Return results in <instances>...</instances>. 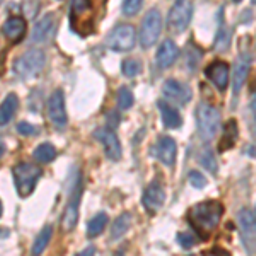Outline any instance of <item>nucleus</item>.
<instances>
[{
	"mask_svg": "<svg viewBox=\"0 0 256 256\" xmlns=\"http://www.w3.org/2000/svg\"><path fill=\"white\" fill-rule=\"evenodd\" d=\"M222 214H224L222 204H218L216 200H208L204 202V204L195 205V207L190 210L188 220L190 224L195 227L198 236L202 239H207L217 229L218 224H220Z\"/></svg>",
	"mask_w": 256,
	"mask_h": 256,
	"instance_id": "f257e3e1",
	"label": "nucleus"
},
{
	"mask_svg": "<svg viewBox=\"0 0 256 256\" xmlns=\"http://www.w3.org/2000/svg\"><path fill=\"white\" fill-rule=\"evenodd\" d=\"M46 64V55L43 50H30V52L22 53L19 58L14 62V74L22 80L34 79L41 74Z\"/></svg>",
	"mask_w": 256,
	"mask_h": 256,
	"instance_id": "f03ea898",
	"label": "nucleus"
},
{
	"mask_svg": "<svg viewBox=\"0 0 256 256\" xmlns=\"http://www.w3.org/2000/svg\"><path fill=\"white\" fill-rule=\"evenodd\" d=\"M196 125H198V134L205 142H210L217 137L218 130H220V113L217 108L202 102L196 108Z\"/></svg>",
	"mask_w": 256,
	"mask_h": 256,
	"instance_id": "7ed1b4c3",
	"label": "nucleus"
},
{
	"mask_svg": "<svg viewBox=\"0 0 256 256\" xmlns=\"http://www.w3.org/2000/svg\"><path fill=\"white\" fill-rule=\"evenodd\" d=\"M12 174H14V181H16V190H18L19 196L26 198L30 196L36 188V183L41 178V169L34 164H18L14 169H12Z\"/></svg>",
	"mask_w": 256,
	"mask_h": 256,
	"instance_id": "20e7f679",
	"label": "nucleus"
},
{
	"mask_svg": "<svg viewBox=\"0 0 256 256\" xmlns=\"http://www.w3.org/2000/svg\"><path fill=\"white\" fill-rule=\"evenodd\" d=\"M160 31H162V16L158 9H152L147 12V16L142 20L140 28V44L142 48H152L158 43Z\"/></svg>",
	"mask_w": 256,
	"mask_h": 256,
	"instance_id": "39448f33",
	"label": "nucleus"
},
{
	"mask_svg": "<svg viewBox=\"0 0 256 256\" xmlns=\"http://www.w3.org/2000/svg\"><path fill=\"white\" fill-rule=\"evenodd\" d=\"M135 41H137V31H135V28L130 26V24H122V26H116L111 31L108 44L113 52L126 53L135 48Z\"/></svg>",
	"mask_w": 256,
	"mask_h": 256,
	"instance_id": "423d86ee",
	"label": "nucleus"
},
{
	"mask_svg": "<svg viewBox=\"0 0 256 256\" xmlns=\"http://www.w3.org/2000/svg\"><path fill=\"white\" fill-rule=\"evenodd\" d=\"M193 18V6L188 0H178L169 12V28L172 32H183L190 26Z\"/></svg>",
	"mask_w": 256,
	"mask_h": 256,
	"instance_id": "0eeeda50",
	"label": "nucleus"
},
{
	"mask_svg": "<svg viewBox=\"0 0 256 256\" xmlns=\"http://www.w3.org/2000/svg\"><path fill=\"white\" fill-rule=\"evenodd\" d=\"M77 24H80L77 32L82 36L89 34V32L92 31V6H90V0H74L72 2L74 30H76Z\"/></svg>",
	"mask_w": 256,
	"mask_h": 256,
	"instance_id": "6e6552de",
	"label": "nucleus"
},
{
	"mask_svg": "<svg viewBox=\"0 0 256 256\" xmlns=\"http://www.w3.org/2000/svg\"><path fill=\"white\" fill-rule=\"evenodd\" d=\"M239 232L242 238V244L248 251H256V216L248 208H242L238 216Z\"/></svg>",
	"mask_w": 256,
	"mask_h": 256,
	"instance_id": "1a4fd4ad",
	"label": "nucleus"
},
{
	"mask_svg": "<svg viewBox=\"0 0 256 256\" xmlns=\"http://www.w3.org/2000/svg\"><path fill=\"white\" fill-rule=\"evenodd\" d=\"M48 118L55 126L64 128L67 125V110H65V96L62 90H55L48 101Z\"/></svg>",
	"mask_w": 256,
	"mask_h": 256,
	"instance_id": "9d476101",
	"label": "nucleus"
},
{
	"mask_svg": "<svg viewBox=\"0 0 256 256\" xmlns=\"http://www.w3.org/2000/svg\"><path fill=\"white\" fill-rule=\"evenodd\" d=\"M94 137L96 140L104 146V152L106 156L111 159V160H120L122 159V144H120V140L116 137V134H114L113 130H98L96 134H94Z\"/></svg>",
	"mask_w": 256,
	"mask_h": 256,
	"instance_id": "9b49d317",
	"label": "nucleus"
},
{
	"mask_svg": "<svg viewBox=\"0 0 256 256\" xmlns=\"http://www.w3.org/2000/svg\"><path fill=\"white\" fill-rule=\"evenodd\" d=\"M56 31V16L55 14H46L43 19L32 30L31 41L32 43H46L53 38Z\"/></svg>",
	"mask_w": 256,
	"mask_h": 256,
	"instance_id": "f8f14e48",
	"label": "nucleus"
},
{
	"mask_svg": "<svg viewBox=\"0 0 256 256\" xmlns=\"http://www.w3.org/2000/svg\"><path fill=\"white\" fill-rule=\"evenodd\" d=\"M79 198H80V183H77L76 190H74V195L67 204V208H65L64 218H62V227H64L65 232L74 230V227L79 222Z\"/></svg>",
	"mask_w": 256,
	"mask_h": 256,
	"instance_id": "ddd939ff",
	"label": "nucleus"
},
{
	"mask_svg": "<svg viewBox=\"0 0 256 256\" xmlns=\"http://www.w3.org/2000/svg\"><path fill=\"white\" fill-rule=\"evenodd\" d=\"M142 200H144V207L147 208V212L156 214L164 207V204H166V192H164V188L160 186L159 183H152L150 186L146 190Z\"/></svg>",
	"mask_w": 256,
	"mask_h": 256,
	"instance_id": "4468645a",
	"label": "nucleus"
},
{
	"mask_svg": "<svg viewBox=\"0 0 256 256\" xmlns=\"http://www.w3.org/2000/svg\"><path fill=\"white\" fill-rule=\"evenodd\" d=\"M229 72H230L229 65H227L226 62H218V60L210 64L207 70H205L208 80L212 82L218 90H226L227 86H229Z\"/></svg>",
	"mask_w": 256,
	"mask_h": 256,
	"instance_id": "2eb2a0df",
	"label": "nucleus"
},
{
	"mask_svg": "<svg viewBox=\"0 0 256 256\" xmlns=\"http://www.w3.org/2000/svg\"><path fill=\"white\" fill-rule=\"evenodd\" d=\"M156 156L164 166H174L176 156H178V147L174 138L171 137H160L158 146H156Z\"/></svg>",
	"mask_w": 256,
	"mask_h": 256,
	"instance_id": "dca6fc26",
	"label": "nucleus"
},
{
	"mask_svg": "<svg viewBox=\"0 0 256 256\" xmlns=\"http://www.w3.org/2000/svg\"><path fill=\"white\" fill-rule=\"evenodd\" d=\"M178 55H180V50H178L176 43L172 40H166L158 50V65L159 68H169L174 65V62L178 60Z\"/></svg>",
	"mask_w": 256,
	"mask_h": 256,
	"instance_id": "f3484780",
	"label": "nucleus"
},
{
	"mask_svg": "<svg viewBox=\"0 0 256 256\" xmlns=\"http://www.w3.org/2000/svg\"><path fill=\"white\" fill-rule=\"evenodd\" d=\"M162 92L168 99L180 102V104H184V102H188L190 99H192V92L178 80H168L166 84L162 86Z\"/></svg>",
	"mask_w": 256,
	"mask_h": 256,
	"instance_id": "a211bd4d",
	"label": "nucleus"
},
{
	"mask_svg": "<svg viewBox=\"0 0 256 256\" xmlns=\"http://www.w3.org/2000/svg\"><path fill=\"white\" fill-rule=\"evenodd\" d=\"M251 64H250V56H241L236 65H234V72H232V88H234V94L241 92L242 86L246 84L248 74H250Z\"/></svg>",
	"mask_w": 256,
	"mask_h": 256,
	"instance_id": "6ab92c4d",
	"label": "nucleus"
},
{
	"mask_svg": "<svg viewBox=\"0 0 256 256\" xmlns=\"http://www.w3.org/2000/svg\"><path fill=\"white\" fill-rule=\"evenodd\" d=\"M2 31L7 40L18 43V41L22 40V36L26 34V22H24V19H20V18H10L6 20Z\"/></svg>",
	"mask_w": 256,
	"mask_h": 256,
	"instance_id": "aec40b11",
	"label": "nucleus"
},
{
	"mask_svg": "<svg viewBox=\"0 0 256 256\" xmlns=\"http://www.w3.org/2000/svg\"><path fill=\"white\" fill-rule=\"evenodd\" d=\"M19 108V98L16 94H9L4 102L0 104V126H6L9 125L14 118V114L18 113Z\"/></svg>",
	"mask_w": 256,
	"mask_h": 256,
	"instance_id": "412c9836",
	"label": "nucleus"
},
{
	"mask_svg": "<svg viewBox=\"0 0 256 256\" xmlns=\"http://www.w3.org/2000/svg\"><path fill=\"white\" fill-rule=\"evenodd\" d=\"M158 106L160 111V116H162V123L168 128H180L183 125V120H181V114L178 113V110H174L172 106H169L162 101H159Z\"/></svg>",
	"mask_w": 256,
	"mask_h": 256,
	"instance_id": "4be33fe9",
	"label": "nucleus"
},
{
	"mask_svg": "<svg viewBox=\"0 0 256 256\" xmlns=\"http://www.w3.org/2000/svg\"><path fill=\"white\" fill-rule=\"evenodd\" d=\"M108 226V216L106 214H98L96 217H92L88 224V236L89 238H98L102 234V230Z\"/></svg>",
	"mask_w": 256,
	"mask_h": 256,
	"instance_id": "5701e85b",
	"label": "nucleus"
},
{
	"mask_svg": "<svg viewBox=\"0 0 256 256\" xmlns=\"http://www.w3.org/2000/svg\"><path fill=\"white\" fill-rule=\"evenodd\" d=\"M130 226H132V216H130V214H123V216H120L116 220H114L113 227H111V238H113V239L123 238L128 232Z\"/></svg>",
	"mask_w": 256,
	"mask_h": 256,
	"instance_id": "b1692460",
	"label": "nucleus"
},
{
	"mask_svg": "<svg viewBox=\"0 0 256 256\" xmlns=\"http://www.w3.org/2000/svg\"><path fill=\"white\" fill-rule=\"evenodd\" d=\"M34 159L38 162H43V164H48L52 160L56 159V148L52 146V144H41V146L34 150Z\"/></svg>",
	"mask_w": 256,
	"mask_h": 256,
	"instance_id": "393cba45",
	"label": "nucleus"
},
{
	"mask_svg": "<svg viewBox=\"0 0 256 256\" xmlns=\"http://www.w3.org/2000/svg\"><path fill=\"white\" fill-rule=\"evenodd\" d=\"M238 140V123L236 122H229L226 126V132H224V138H222L220 142V152L227 150V148L234 147V144H236Z\"/></svg>",
	"mask_w": 256,
	"mask_h": 256,
	"instance_id": "a878e982",
	"label": "nucleus"
},
{
	"mask_svg": "<svg viewBox=\"0 0 256 256\" xmlns=\"http://www.w3.org/2000/svg\"><path fill=\"white\" fill-rule=\"evenodd\" d=\"M52 236H53V229L50 226L44 227L43 230H41V234L36 239L34 246H32V254H41L44 250L48 248L50 241H52Z\"/></svg>",
	"mask_w": 256,
	"mask_h": 256,
	"instance_id": "bb28decb",
	"label": "nucleus"
},
{
	"mask_svg": "<svg viewBox=\"0 0 256 256\" xmlns=\"http://www.w3.org/2000/svg\"><path fill=\"white\" fill-rule=\"evenodd\" d=\"M122 72L125 77H137L140 72H142V65H140L138 60H125L122 65Z\"/></svg>",
	"mask_w": 256,
	"mask_h": 256,
	"instance_id": "cd10ccee",
	"label": "nucleus"
},
{
	"mask_svg": "<svg viewBox=\"0 0 256 256\" xmlns=\"http://www.w3.org/2000/svg\"><path fill=\"white\" fill-rule=\"evenodd\" d=\"M118 106L122 110H130L134 106V94L128 88H122L118 90Z\"/></svg>",
	"mask_w": 256,
	"mask_h": 256,
	"instance_id": "c85d7f7f",
	"label": "nucleus"
},
{
	"mask_svg": "<svg viewBox=\"0 0 256 256\" xmlns=\"http://www.w3.org/2000/svg\"><path fill=\"white\" fill-rule=\"evenodd\" d=\"M200 162H202V166H204L205 169H208L212 174H217V171H218L217 160H216V156H214L210 150H205L204 154L200 156Z\"/></svg>",
	"mask_w": 256,
	"mask_h": 256,
	"instance_id": "c756f323",
	"label": "nucleus"
},
{
	"mask_svg": "<svg viewBox=\"0 0 256 256\" xmlns=\"http://www.w3.org/2000/svg\"><path fill=\"white\" fill-rule=\"evenodd\" d=\"M142 4L144 0H123V14L128 16V18H132V16H137L140 9H142Z\"/></svg>",
	"mask_w": 256,
	"mask_h": 256,
	"instance_id": "7c9ffc66",
	"label": "nucleus"
},
{
	"mask_svg": "<svg viewBox=\"0 0 256 256\" xmlns=\"http://www.w3.org/2000/svg\"><path fill=\"white\" fill-rule=\"evenodd\" d=\"M188 180H190V183H192V186L196 188V190H204L208 184L207 178L202 174V172H198V171H192V172H190Z\"/></svg>",
	"mask_w": 256,
	"mask_h": 256,
	"instance_id": "2f4dec72",
	"label": "nucleus"
},
{
	"mask_svg": "<svg viewBox=\"0 0 256 256\" xmlns=\"http://www.w3.org/2000/svg\"><path fill=\"white\" fill-rule=\"evenodd\" d=\"M178 242H180L181 246L184 248V250H190V248H193L196 244V238L193 236V234L190 232H180L178 234Z\"/></svg>",
	"mask_w": 256,
	"mask_h": 256,
	"instance_id": "473e14b6",
	"label": "nucleus"
},
{
	"mask_svg": "<svg viewBox=\"0 0 256 256\" xmlns=\"http://www.w3.org/2000/svg\"><path fill=\"white\" fill-rule=\"evenodd\" d=\"M40 9V0H24V14L28 19H32L38 14Z\"/></svg>",
	"mask_w": 256,
	"mask_h": 256,
	"instance_id": "72a5a7b5",
	"label": "nucleus"
},
{
	"mask_svg": "<svg viewBox=\"0 0 256 256\" xmlns=\"http://www.w3.org/2000/svg\"><path fill=\"white\" fill-rule=\"evenodd\" d=\"M200 60H202V53H198L196 48H190V52H188V68L195 72V70L198 68Z\"/></svg>",
	"mask_w": 256,
	"mask_h": 256,
	"instance_id": "f704fd0d",
	"label": "nucleus"
},
{
	"mask_svg": "<svg viewBox=\"0 0 256 256\" xmlns=\"http://www.w3.org/2000/svg\"><path fill=\"white\" fill-rule=\"evenodd\" d=\"M18 132L20 135H24V137H31V135L36 134V128L32 125H30V123H19Z\"/></svg>",
	"mask_w": 256,
	"mask_h": 256,
	"instance_id": "c9c22d12",
	"label": "nucleus"
},
{
	"mask_svg": "<svg viewBox=\"0 0 256 256\" xmlns=\"http://www.w3.org/2000/svg\"><path fill=\"white\" fill-rule=\"evenodd\" d=\"M251 111H253L256 116V92L253 94V98H251Z\"/></svg>",
	"mask_w": 256,
	"mask_h": 256,
	"instance_id": "e433bc0d",
	"label": "nucleus"
},
{
	"mask_svg": "<svg viewBox=\"0 0 256 256\" xmlns=\"http://www.w3.org/2000/svg\"><path fill=\"white\" fill-rule=\"evenodd\" d=\"M4 152H6V144L0 142V158H2V156H4Z\"/></svg>",
	"mask_w": 256,
	"mask_h": 256,
	"instance_id": "4c0bfd02",
	"label": "nucleus"
},
{
	"mask_svg": "<svg viewBox=\"0 0 256 256\" xmlns=\"http://www.w3.org/2000/svg\"><path fill=\"white\" fill-rule=\"evenodd\" d=\"M2 214H4V205H2V202H0V217H2Z\"/></svg>",
	"mask_w": 256,
	"mask_h": 256,
	"instance_id": "58836bf2",
	"label": "nucleus"
},
{
	"mask_svg": "<svg viewBox=\"0 0 256 256\" xmlns=\"http://www.w3.org/2000/svg\"><path fill=\"white\" fill-rule=\"evenodd\" d=\"M232 2H241V0H232Z\"/></svg>",
	"mask_w": 256,
	"mask_h": 256,
	"instance_id": "ea45409f",
	"label": "nucleus"
}]
</instances>
